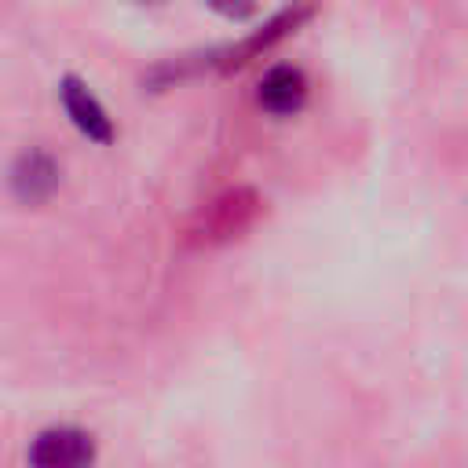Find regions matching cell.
Here are the masks:
<instances>
[{
    "instance_id": "5",
    "label": "cell",
    "mask_w": 468,
    "mask_h": 468,
    "mask_svg": "<svg viewBox=\"0 0 468 468\" xmlns=\"http://www.w3.org/2000/svg\"><path fill=\"white\" fill-rule=\"evenodd\" d=\"M260 212V201L252 190H227L219 201H212L208 219H205V238L208 241H223L234 238L238 230H245Z\"/></svg>"
},
{
    "instance_id": "3",
    "label": "cell",
    "mask_w": 468,
    "mask_h": 468,
    "mask_svg": "<svg viewBox=\"0 0 468 468\" xmlns=\"http://www.w3.org/2000/svg\"><path fill=\"white\" fill-rule=\"evenodd\" d=\"M58 99H62V106H66V113H69V121L77 124L80 135H88L95 143H110L113 139V121H110L106 106L95 99V91L80 77H62Z\"/></svg>"
},
{
    "instance_id": "2",
    "label": "cell",
    "mask_w": 468,
    "mask_h": 468,
    "mask_svg": "<svg viewBox=\"0 0 468 468\" xmlns=\"http://www.w3.org/2000/svg\"><path fill=\"white\" fill-rule=\"evenodd\" d=\"M58 161L48 154V150H22L18 157H15V165H11V176H7V183H11V194L18 197V201H26V205H40V201H48L55 190H58Z\"/></svg>"
},
{
    "instance_id": "6",
    "label": "cell",
    "mask_w": 468,
    "mask_h": 468,
    "mask_svg": "<svg viewBox=\"0 0 468 468\" xmlns=\"http://www.w3.org/2000/svg\"><path fill=\"white\" fill-rule=\"evenodd\" d=\"M300 18H307V11H282V15H274V18H271L263 29H256V33H252V37H249V40H245L238 51H230V55H238L230 66L245 62V58H249V55H256L260 48H271L278 37H285L289 29H296V22H300Z\"/></svg>"
},
{
    "instance_id": "1",
    "label": "cell",
    "mask_w": 468,
    "mask_h": 468,
    "mask_svg": "<svg viewBox=\"0 0 468 468\" xmlns=\"http://www.w3.org/2000/svg\"><path fill=\"white\" fill-rule=\"evenodd\" d=\"M95 464V439L84 428L58 424L44 428L29 442V468H91Z\"/></svg>"
},
{
    "instance_id": "4",
    "label": "cell",
    "mask_w": 468,
    "mask_h": 468,
    "mask_svg": "<svg viewBox=\"0 0 468 468\" xmlns=\"http://www.w3.org/2000/svg\"><path fill=\"white\" fill-rule=\"evenodd\" d=\"M256 99H260L263 110H271V113H278V117L296 113V110L307 102V77H303V69L285 66V62L274 66V69H267L263 80H260Z\"/></svg>"
}]
</instances>
